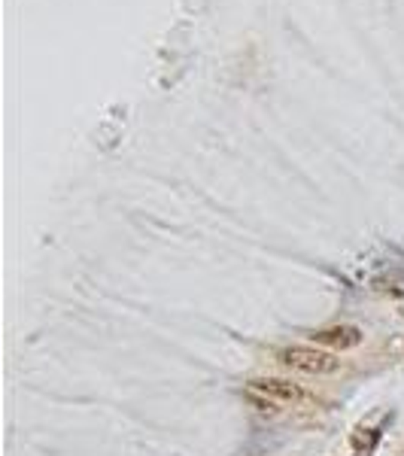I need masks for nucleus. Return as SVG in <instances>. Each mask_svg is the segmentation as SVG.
<instances>
[{
	"mask_svg": "<svg viewBox=\"0 0 404 456\" xmlns=\"http://www.w3.org/2000/svg\"><path fill=\"white\" fill-rule=\"evenodd\" d=\"M277 362L289 371H301V374H335L341 368V359L332 350H323L316 344H289L277 350Z\"/></svg>",
	"mask_w": 404,
	"mask_h": 456,
	"instance_id": "nucleus-1",
	"label": "nucleus"
},
{
	"mask_svg": "<svg viewBox=\"0 0 404 456\" xmlns=\"http://www.w3.org/2000/svg\"><path fill=\"white\" fill-rule=\"evenodd\" d=\"M307 337L316 347H323V350L344 353V350H353V347H359L365 335H362L359 326H325V328H314Z\"/></svg>",
	"mask_w": 404,
	"mask_h": 456,
	"instance_id": "nucleus-2",
	"label": "nucleus"
},
{
	"mask_svg": "<svg viewBox=\"0 0 404 456\" xmlns=\"http://www.w3.org/2000/svg\"><path fill=\"white\" fill-rule=\"evenodd\" d=\"M250 389L262 392V396H268L274 401H307L310 398V392L301 383L286 380V377H252Z\"/></svg>",
	"mask_w": 404,
	"mask_h": 456,
	"instance_id": "nucleus-3",
	"label": "nucleus"
}]
</instances>
